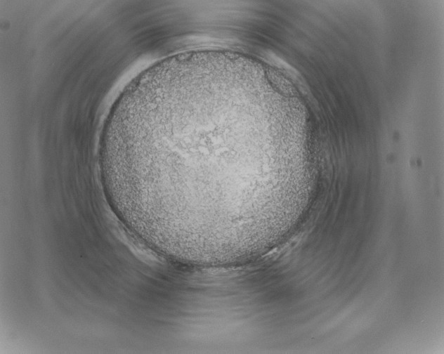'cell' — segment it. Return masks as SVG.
<instances>
[{"mask_svg":"<svg viewBox=\"0 0 444 354\" xmlns=\"http://www.w3.org/2000/svg\"><path fill=\"white\" fill-rule=\"evenodd\" d=\"M207 110L187 84L162 81L137 93L120 124L116 200L169 238L240 237L274 209L277 183L240 142L241 116Z\"/></svg>","mask_w":444,"mask_h":354,"instance_id":"1","label":"cell"}]
</instances>
